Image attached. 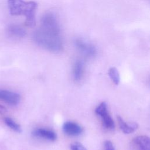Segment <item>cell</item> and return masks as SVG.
Masks as SVG:
<instances>
[{
  "instance_id": "9c48e42d",
  "label": "cell",
  "mask_w": 150,
  "mask_h": 150,
  "mask_svg": "<svg viewBox=\"0 0 150 150\" xmlns=\"http://www.w3.org/2000/svg\"><path fill=\"white\" fill-rule=\"evenodd\" d=\"M117 118L120 129L125 134L132 133L138 128V124L136 123L132 122L131 124H128L124 121L120 116H117Z\"/></svg>"
},
{
  "instance_id": "5b68a950",
  "label": "cell",
  "mask_w": 150,
  "mask_h": 150,
  "mask_svg": "<svg viewBox=\"0 0 150 150\" xmlns=\"http://www.w3.org/2000/svg\"><path fill=\"white\" fill-rule=\"evenodd\" d=\"M0 100L11 105H17L21 100L20 96L14 92L0 90Z\"/></svg>"
},
{
  "instance_id": "277c9868",
  "label": "cell",
  "mask_w": 150,
  "mask_h": 150,
  "mask_svg": "<svg viewBox=\"0 0 150 150\" xmlns=\"http://www.w3.org/2000/svg\"><path fill=\"white\" fill-rule=\"evenodd\" d=\"M75 45L77 49L86 57H91L96 55V49L95 47L81 39H76L75 40Z\"/></svg>"
},
{
  "instance_id": "4fadbf2b",
  "label": "cell",
  "mask_w": 150,
  "mask_h": 150,
  "mask_svg": "<svg viewBox=\"0 0 150 150\" xmlns=\"http://www.w3.org/2000/svg\"><path fill=\"white\" fill-rule=\"evenodd\" d=\"M5 122L7 126H8L11 129H13V131L18 132H20L21 131L20 125L15 121H14L12 119L7 117L5 119Z\"/></svg>"
},
{
  "instance_id": "30bf717a",
  "label": "cell",
  "mask_w": 150,
  "mask_h": 150,
  "mask_svg": "<svg viewBox=\"0 0 150 150\" xmlns=\"http://www.w3.org/2000/svg\"><path fill=\"white\" fill-rule=\"evenodd\" d=\"M134 143L140 150H150V138L146 135H139L134 138Z\"/></svg>"
},
{
  "instance_id": "8992f818",
  "label": "cell",
  "mask_w": 150,
  "mask_h": 150,
  "mask_svg": "<svg viewBox=\"0 0 150 150\" xmlns=\"http://www.w3.org/2000/svg\"><path fill=\"white\" fill-rule=\"evenodd\" d=\"M63 130L66 134L71 136L79 135L82 132V128L79 124L71 121H67L63 124Z\"/></svg>"
},
{
  "instance_id": "2e32d148",
  "label": "cell",
  "mask_w": 150,
  "mask_h": 150,
  "mask_svg": "<svg viewBox=\"0 0 150 150\" xmlns=\"http://www.w3.org/2000/svg\"><path fill=\"white\" fill-rule=\"evenodd\" d=\"M6 112V108L0 104V114H4Z\"/></svg>"
},
{
  "instance_id": "7c38bea8",
  "label": "cell",
  "mask_w": 150,
  "mask_h": 150,
  "mask_svg": "<svg viewBox=\"0 0 150 150\" xmlns=\"http://www.w3.org/2000/svg\"><path fill=\"white\" fill-rule=\"evenodd\" d=\"M108 75L111 81L115 84L118 85L120 81V76L118 70L115 67H111L108 70Z\"/></svg>"
},
{
  "instance_id": "52a82bcc",
  "label": "cell",
  "mask_w": 150,
  "mask_h": 150,
  "mask_svg": "<svg viewBox=\"0 0 150 150\" xmlns=\"http://www.w3.org/2000/svg\"><path fill=\"white\" fill-rule=\"evenodd\" d=\"M32 134L35 137L42 138L52 141H54L57 138L56 134L54 131L45 128H38L35 129L33 131Z\"/></svg>"
},
{
  "instance_id": "9a60e30c",
  "label": "cell",
  "mask_w": 150,
  "mask_h": 150,
  "mask_svg": "<svg viewBox=\"0 0 150 150\" xmlns=\"http://www.w3.org/2000/svg\"><path fill=\"white\" fill-rule=\"evenodd\" d=\"M104 150H115L113 144L110 141H106L104 142Z\"/></svg>"
},
{
  "instance_id": "ba28073f",
  "label": "cell",
  "mask_w": 150,
  "mask_h": 150,
  "mask_svg": "<svg viewBox=\"0 0 150 150\" xmlns=\"http://www.w3.org/2000/svg\"><path fill=\"white\" fill-rule=\"evenodd\" d=\"M8 34L13 38H22L25 36L26 32L25 29L17 25H11L7 28Z\"/></svg>"
},
{
  "instance_id": "7a4b0ae2",
  "label": "cell",
  "mask_w": 150,
  "mask_h": 150,
  "mask_svg": "<svg viewBox=\"0 0 150 150\" xmlns=\"http://www.w3.org/2000/svg\"><path fill=\"white\" fill-rule=\"evenodd\" d=\"M8 5L11 15L13 16L23 15L25 17V24L28 27H34L36 25L35 13L38 4L33 1L8 0Z\"/></svg>"
},
{
  "instance_id": "5bb4252c",
  "label": "cell",
  "mask_w": 150,
  "mask_h": 150,
  "mask_svg": "<svg viewBox=\"0 0 150 150\" xmlns=\"http://www.w3.org/2000/svg\"><path fill=\"white\" fill-rule=\"evenodd\" d=\"M71 150H87L85 146L79 142H75L70 145Z\"/></svg>"
},
{
  "instance_id": "6da1fadb",
  "label": "cell",
  "mask_w": 150,
  "mask_h": 150,
  "mask_svg": "<svg viewBox=\"0 0 150 150\" xmlns=\"http://www.w3.org/2000/svg\"><path fill=\"white\" fill-rule=\"evenodd\" d=\"M33 39L39 46L48 51L57 53L62 50L60 28L53 13L49 12L42 16L40 27L33 33Z\"/></svg>"
},
{
  "instance_id": "3957f363",
  "label": "cell",
  "mask_w": 150,
  "mask_h": 150,
  "mask_svg": "<svg viewBox=\"0 0 150 150\" xmlns=\"http://www.w3.org/2000/svg\"><path fill=\"white\" fill-rule=\"evenodd\" d=\"M95 112L101 118L103 124L105 128L108 129L114 128V122L108 112L107 105L105 102H102L99 104L96 108Z\"/></svg>"
},
{
  "instance_id": "8fae6325",
  "label": "cell",
  "mask_w": 150,
  "mask_h": 150,
  "mask_svg": "<svg viewBox=\"0 0 150 150\" xmlns=\"http://www.w3.org/2000/svg\"><path fill=\"white\" fill-rule=\"evenodd\" d=\"M84 73V63L80 60L76 61L73 67V76L76 81H80Z\"/></svg>"
}]
</instances>
